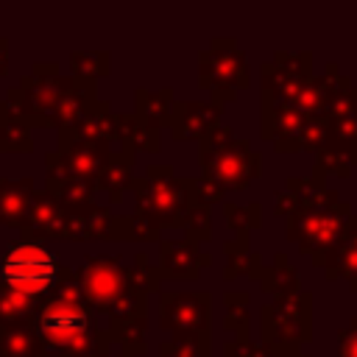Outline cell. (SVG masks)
I'll return each instance as SVG.
<instances>
[{
    "label": "cell",
    "mask_w": 357,
    "mask_h": 357,
    "mask_svg": "<svg viewBox=\"0 0 357 357\" xmlns=\"http://www.w3.org/2000/svg\"><path fill=\"white\" fill-rule=\"evenodd\" d=\"M86 329V315L70 304H53L42 315V332L53 340H70Z\"/></svg>",
    "instance_id": "cell-2"
},
{
    "label": "cell",
    "mask_w": 357,
    "mask_h": 357,
    "mask_svg": "<svg viewBox=\"0 0 357 357\" xmlns=\"http://www.w3.org/2000/svg\"><path fill=\"white\" fill-rule=\"evenodd\" d=\"M56 273V257L39 243H14L0 257V279L17 293H45Z\"/></svg>",
    "instance_id": "cell-1"
}]
</instances>
